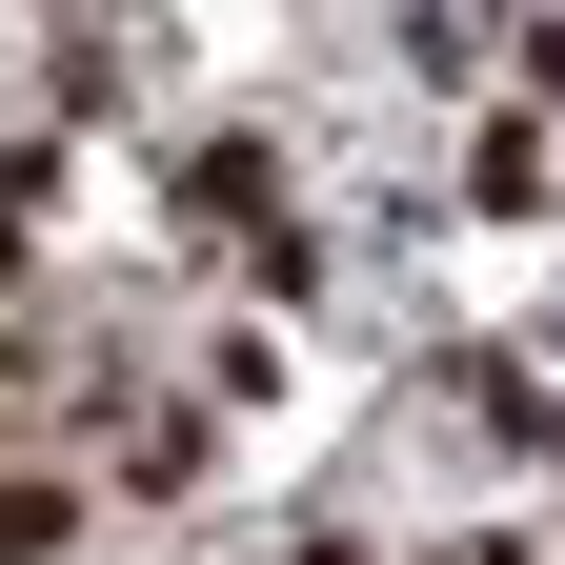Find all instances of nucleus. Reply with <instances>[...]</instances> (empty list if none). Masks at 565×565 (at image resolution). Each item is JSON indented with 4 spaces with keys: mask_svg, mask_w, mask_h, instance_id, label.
<instances>
[{
    "mask_svg": "<svg viewBox=\"0 0 565 565\" xmlns=\"http://www.w3.org/2000/svg\"><path fill=\"white\" fill-rule=\"evenodd\" d=\"M282 565H364V545H343V525H303V545H282Z\"/></svg>",
    "mask_w": 565,
    "mask_h": 565,
    "instance_id": "obj_2",
    "label": "nucleus"
},
{
    "mask_svg": "<svg viewBox=\"0 0 565 565\" xmlns=\"http://www.w3.org/2000/svg\"><path fill=\"white\" fill-rule=\"evenodd\" d=\"M61 525H82V505H61V484H0V565H41Z\"/></svg>",
    "mask_w": 565,
    "mask_h": 565,
    "instance_id": "obj_1",
    "label": "nucleus"
},
{
    "mask_svg": "<svg viewBox=\"0 0 565 565\" xmlns=\"http://www.w3.org/2000/svg\"><path fill=\"white\" fill-rule=\"evenodd\" d=\"M445 565H525V545H445Z\"/></svg>",
    "mask_w": 565,
    "mask_h": 565,
    "instance_id": "obj_3",
    "label": "nucleus"
}]
</instances>
